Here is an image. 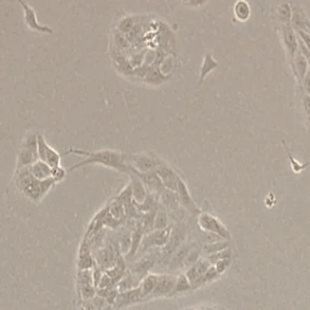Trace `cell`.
Wrapping results in <instances>:
<instances>
[{"label":"cell","instance_id":"obj_8","mask_svg":"<svg viewBox=\"0 0 310 310\" xmlns=\"http://www.w3.org/2000/svg\"><path fill=\"white\" fill-rule=\"evenodd\" d=\"M129 170H130L131 172H133L134 175H137V176L142 179V182L144 183V185L147 187L149 194H155V195L159 196L164 190L166 189L165 185H164L163 182H161L160 177L158 176V174H156L155 171L144 172L143 174V172H138L137 170L132 169L131 166H129Z\"/></svg>","mask_w":310,"mask_h":310},{"label":"cell","instance_id":"obj_23","mask_svg":"<svg viewBox=\"0 0 310 310\" xmlns=\"http://www.w3.org/2000/svg\"><path fill=\"white\" fill-rule=\"evenodd\" d=\"M38 159V155L32 153L31 150L26 149V148H21V150L17 154V163H16V171L24 169V167H29L36 163Z\"/></svg>","mask_w":310,"mask_h":310},{"label":"cell","instance_id":"obj_22","mask_svg":"<svg viewBox=\"0 0 310 310\" xmlns=\"http://www.w3.org/2000/svg\"><path fill=\"white\" fill-rule=\"evenodd\" d=\"M159 277H160V275L159 274L150 273V274H148L147 276H144L143 279H142L141 285H139V288H141L142 293H143V296L145 297V299H147V301L149 299L150 295L154 292L156 285H158Z\"/></svg>","mask_w":310,"mask_h":310},{"label":"cell","instance_id":"obj_54","mask_svg":"<svg viewBox=\"0 0 310 310\" xmlns=\"http://www.w3.org/2000/svg\"><path fill=\"white\" fill-rule=\"evenodd\" d=\"M308 123H309V125H310V117L308 118Z\"/></svg>","mask_w":310,"mask_h":310},{"label":"cell","instance_id":"obj_6","mask_svg":"<svg viewBox=\"0 0 310 310\" xmlns=\"http://www.w3.org/2000/svg\"><path fill=\"white\" fill-rule=\"evenodd\" d=\"M38 159L46 163L52 169L61 166V154L50 147L45 141L44 136L40 133L38 134Z\"/></svg>","mask_w":310,"mask_h":310},{"label":"cell","instance_id":"obj_52","mask_svg":"<svg viewBox=\"0 0 310 310\" xmlns=\"http://www.w3.org/2000/svg\"><path fill=\"white\" fill-rule=\"evenodd\" d=\"M80 310H86V309H85V308H84V307L82 306V308H80Z\"/></svg>","mask_w":310,"mask_h":310},{"label":"cell","instance_id":"obj_50","mask_svg":"<svg viewBox=\"0 0 310 310\" xmlns=\"http://www.w3.org/2000/svg\"><path fill=\"white\" fill-rule=\"evenodd\" d=\"M102 310H117V309H115V308H114V306H107V307H106V308H104V309H102Z\"/></svg>","mask_w":310,"mask_h":310},{"label":"cell","instance_id":"obj_48","mask_svg":"<svg viewBox=\"0 0 310 310\" xmlns=\"http://www.w3.org/2000/svg\"><path fill=\"white\" fill-rule=\"evenodd\" d=\"M205 1H206V0H190L189 4L193 5V6H199V5L204 4Z\"/></svg>","mask_w":310,"mask_h":310},{"label":"cell","instance_id":"obj_32","mask_svg":"<svg viewBox=\"0 0 310 310\" xmlns=\"http://www.w3.org/2000/svg\"><path fill=\"white\" fill-rule=\"evenodd\" d=\"M188 291H191V284L188 280V277L185 276V274H179L177 276L176 280V285H175L174 292L171 293V297L176 295H180V293H185Z\"/></svg>","mask_w":310,"mask_h":310},{"label":"cell","instance_id":"obj_11","mask_svg":"<svg viewBox=\"0 0 310 310\" xmlns=\"http://www.w3.org/2000/svg\"><path fill=\"white\" fill-rule=\"evenodd\" d=\"M177 277L170 274H161L159 277L158 285H156L154 292L150 295L149 299H154L159 297H171V293L174 292L175 285H176Z\"/></svg>","mask_w":310,"mask_h":310},{"label":"cell","instance_id":"obj_17","mask_svg":"<svg viewBox=\"0 0 310 310\" xmlns=\"http://www.w3.org/2000/svg\"><path fill=\"white\" fill-rule=\"evenodd\" d=\"M212 264L210 263V261L207 258H200L195 264L190 266V268L187 269L185 271V276L188 277V280L190 281V284L195 282L196 280L200 279L203 275L209 270V268L211 266Z\"/></svg>","mask_w":310,"mask_h":310},{"label":"cell","instance_id":"obj_28","mask_svg":"<svg viewBox=\"0 0 310 310\" xmlns=\"http://www.w3.org/2000/svg\"><path fill=\"white\" fill-rule=\"evenodd\" d=\"M95 217L97 218V220H99L102 223H103L104 227L117 229V228H119L121 224H123V222H121V221L115 220V218L109 214V210H108L107 206L104 207V209H102L101 211H99L98 214L95 216Z\"/></svg>","mask_w":310,"mask_h":310},{"label":"cell","instance_id":"obj_3","mask_svg":"<svg viewBox=\"0 0 310 310\" xmlns=\"http://www.w3.org/2000/svg\"><path fill=\"white\" fill-rule=\"evenodd\" d=\"M198 223L199 227L203 229L204 231H206V233L217 234V235H220L221 238L224 240L230 239V233H229L228 229L215 216L203 212V214L199 215Z\"/></svg>","mask_w":310,"mask_h":310},{"label":"cell","instance_id":"obj_49","mask_svg":"<svg viewBox=\"0 0 310 310\" xmlns=\"http://www.w3.org/2000/svg\"><path fill=\"white\" fill-rule=\"evenodd\" d=\"M304 31H307L310 34V21L308 18H306V29H304Z\"/></svg>","mask_w":310,"mask_h":310},{"label":"cell","instance_id":"obj_51","mask_svg":"<svg viewBox=\"0 0 310 310\" xmlns=\"http://www.w3.org/2000/svg\"><path fill=\"white\" fill-rule=\"evenodd\" d=\"M205 310H218V309H215V308H205ZM224 310V309H223Z\"/></svg>","mask_w":310,"mask_h":310},{"label":"cell","instance_id":"obj_43","mask_svg":"<svg viewBox=\"0 0 310 310\" xmlns=\"http://www.w3.org/2000/svg\"><path fill=\"white\" fill-rule=\"evenodd\" d=\"M230 262H231V258L218 261V262L215 264V268H216V270H217V273L221 275L224 273V271H227V269L230 266Z\"/></svg>","mask_w":310,"mask_h":310},{"label":"cell","instance_id":"obj_53","mask_svg":"<svg viewBox=\"0 0 310 310\" xmlns=\"http://www.w3.org/2000/svg\"><path fill=\"white\" fill-rule=\"evenodd\" d=\"M183 1H187V2H189V1H190V0H183Z\"/></svg>","mask_w":310,"mask_h":310},{"label":"cell","instance_id":"obj_26","mask_svg":"<svg viewBox=\"0 0 310 310\" xmlns=\"http://www.w3.org/2000/svg\"><path fill=\"white\" fill-rule=\"evenodd\" d=\"M218 67V62L212 57L211 53H206L203 61V66L200 69V78H199V85H203L204 80L206 79L207 75L210 74L212 71H215Z\"/></svg>","mask_w":310,"mask_h":310},{"label":"cell","instance_id":"obj_25","mask_svg":"<svg viewBox=\"0 0 310 310\" xmlns=\"http://www.w3.org/2000/svg\"><path fill=\"white\" fill-rule=\"evenodd\" d=\"M104 273H106L108 276L113 280L114 285L117 286V284L120 281L121 279H123L124 275L128 273V269H126V264L125 262H124L123 258L119 257V260H118V262L115 263V266H112V268L107 269Z\"/></svg>","mask_w":310,"mask_h":310},{"label":"cell","instance_id":"obj_47","mask_svg":"<svg viewBox=\"0 0 310 310\" xmlns=\"http://www.w3.org/2000/svg\"><path fill=\"white\" fill-rule=\"evenodd\" d=\"M303 108L306 114L310 117V95H304L303 97Z\"/></svg>","mask_w":310,"mask_h":310},{"label":"cell","instance_id":"obj_14","mask_svg":"<svg viewBox=\"0 0 310 310\" xmlns=\"http://www.w3.org/2000/svg\"><path fill=\"white\" fill-rule=\"evenodd\" d=\"M177 194H178L180 205H182L184 209H187L188 211L191 212V214H194V215L200 214V210H199V207L196 206L195 201H194L193 198H191L189 189H188L187 184H185V182L182 178H179V180H178Z\"/></svg>","mask_w":310,"mask_h":310},{"label":"cell","instance_id":"obj_29","mask_svg":"<svg viewBox=\"0 0 310 310\" xmlns=\"http://www.w3.org/2000/svg\"><path fill=\"white\" fill-rule=\"evenodd\" d=\"M107 207L108 210H109V214L112 215L115 220L124 222V220L126 218L125 206H124V204L121 203L120 200H118L117 198L112 199V200L107 204Z\"/></svg>","mask_w":310,"mask_h":310},{"label":"cell","instance_id":"obj_39","mask_svg":"<svg viewBox=\"0 0 310 310\" xmlns=\"http://www.w3.org/2000/svg\"><path fill=\"white\" fill-rule=\"evenodd\" d=\"M118 242H119L121 253H124V255H128V253L130 252V249H131V233H129V231L124 233L123 235H121L120 238L118 239Z\"/></svg>","mask_w":310,"mask_h":310},{"label":"cell","instance_id":"obj_44","mask_svg":"<svg viewBox=\"0 0 310 310\" xmlns=\"http://www.w3.org/2000/svg\"><path fill=\"white\" fill-rule=\"evenodd\" d=\"M66 169H63V167H56V169H52V179L55 180L56 183L61 182V180L64 179V177H66Z\"/></svg>","mask_w":310,"mask_h":310},{"label":"cell","instance_id":"obj_10","mask_svg":"<svg viewBox=\"0 0 310 310\" xmlns=\"http://www.w3.org/2000/svg\"><path fill=\"white\" fill-rule=\"evenodd\" d=\"M96 266L95 257L91 253V247L89 245L88 240L85 238L83 239L82 245H80L79 253H78V261H77V270H92L93 266Z\"/></svg>","mask_w":310,"mask_h":310},{"label":"cell","instance_id":"obj_55","mask_svg":"<svg viewBox=\"0 0 310 310\" xmlns=\"http://www.w3.org/2000/svg\"><path fill=\"white\" fill-rule=\"evenodd\" d=\"M195 310H205V308H201V309H195Z\"/></svg>","mask_w":310,"mask_h":310},{"label":"cell","instance_id":"obj_4","mask_svg":"<svg viewBox=\"0 0 310 310\" xmlns=\"http://www.w3.org/2000/svg\"><path fill=\"white\" fill-rule=\"evenodd\" d=\"M56 182L52 178L39 180L34 178L33 182L26 187L21 191L26 198H28L29 200L33 201V203H39L43 198L51 190V188L55 187Z\"/></svg>","mask_w":310,"mask_h":310},{"label":"cell","instance_id":"obj_41","mask_svg":"<svg viewBox=\"0 0 310 310\" xmlns=\"http://www.w3.org/2000/svg\"><path fill=\"white\" fill-rule=\"evenodd\" d=\"M228 258H231V251L229 249H225V250L221 251V252L214 253V255H209L207 260L210 261V263H211L212 266H215L218 261L228 260Z\"/></svg>","mask_w":310,"mask_h":310},{"label":"cell","instance_id":"obj_18","mask_svg":"<svg viewBox=\"0 0 310 310\" xmlns=\"http://www.w3.org/2000/svg\"><path fill=\"white\" fill-rule=\"evenodd\" d=\"M159 201L166 211H177L180 206L177 191H172L170 189H165L159 195Z\"/></svg>","mask_w":310,"mask_h":310},{"label":"cell","instance_id":"obj_35","mask_svg":"<svg viewBox=\"0 0 310 310\" xmlns=\"http://www.w3.org/2000/svg\"><path fill=\"white\" fill-rule=\"evenodd\" d=\"M200 256H201V249L195 245V246L190 250V252L188 253L187 257H185L184 262H183V268H185V269L190 268L193 264H195L199 260H200L201 258Z\"/></svg>","mask_w":310,"mask_h":310},{"label":"cell","instance_id":"obj_30","mask_svg":"<svg viewBox=\"0 0 310 310\" xmlns=\"http://www.w3.org/2000/svg\"><path fill=\"white\" fill-rule=\"evenodd\" d=\"M293 63H295V72L296 75L299 80H303V78L306 77L307 72L309 71V61L302 55L301 52L297 53L293 58Z\"/></svg>","mask_w":310,"mask_h":310},{"label":"cell","instance_id":"obj_5","mask_svg":"<svg viewBox=\"0 0 310 310\" xmlns=\"http://www.w3.org/2000/svg\"><path fill=\"white\" fill-rule=\"evenodd\" d=\"M172 228H166L163 230H153L150 233H148L147 235L143 236L142 240L141 247H139L138 252H147L149 249H163L164 246H166V244L169 242L170 236H171Z\"/></svg>","mask_w":310,"mask_h":310},{"label":"cell","instance_id":"obj_9","mask_svg":"<svg viewBox=\"0 0 310 310\" xmlns=\"http://www.w3.org/2000/svg\"><path fill=\"white\" fill-rule=\"evenodd\" d=\"M144 301H147V299H145L143 293H142L141 288L137 287L133 288V290L126 291V292H119L117 301L114 303V308L117 310H120L123 308H126V307L133 306V304L141 303V302Z\"/></svg>","mask_w":310,"mask_h":310},{"label":"cell","instance_id":"obj_38","mask_svg":"<svg viewBox=\"0 0 310 310\" xmlns=\"http://www.w3.org/2000/svg\"><path fill=\"white\" fill-rule=\"evenodd\" d=\"M282 145H284L285 152H286V154H287V156H288V160H290L291 166H292L293 171H295V172H301V171H303V170L306 169L307 166L310 165V163H306V164L298 163V161L295 159V156L291 154L290 149H288V148H287V145H286V143H285L284 139H282Z\"/></svg>","mask_w":310,"mask_h":310},{"label":"cell","instance_id":"obj_46","mask_svg":"<svg viewBox=\"0 0 310 310\" xmlns=\"http://www.w3.org/2000/svg\"><path fill=\"white\" fill-rule=\"evenodd\" d=\"M302 83H303V89L304 91H306V95H310V68L309 71L307 72L306 77L302 80Z\"/></svg>","mask_w":310,"mask_h":310},{"label":"cell","instance_id":"obj_33","mask_svg":"<svg viewBox=\"0 0 310 310\" xmlns=\"http://www.w3.org/2000/svg\"><path fill=\"white\" fill-rule=\"evenodd\" d=\"M276 16H277V18H279L280 22L284 23V26L285 24H291V21H292V17H293V12H292V9H291L290 4L284 2V4L280 5V6L277 7Z\"/></svg>","mask_w":310,"mask_h":310},{"label":"cell","instance_id":"obj_42","mask_svg":"<svg viewBox=\"0 0 310 310\" xmlns=\"http://www.w3.org/2000/svg\"><path fill=\"white\" fill-rule=\"evenodd\" d=\"M133 27H134V23L131 17L124 18V20L120 22V31L123 32V33H130L132 29H133Z\"/></svg>","mask_w":310,"mask_h":310},{"label":"cell","instance_id":"obj_1","mask_svg":"<svg viewBox=\"0 0 310 310\" xmlns=\"http://www.w3.org/2000/svg\"><path fill=\"white\" fill-rule=\"evenodd\" d=\"M67 154H75L80 156H85L83 161L72 165L68 169V171H73L79 167L88 166V165H102L109 167V169H114L117 171L123 172V174L129 175L130 170H129V165L126 163V154L125 153L117 152V150H98V152H85V150L75 149V148H69L68 152L64 153Z\"/></svg>","mask_w":310,"mask_h":310},{"label":"cell","instance_id":"obj_36","mask_svg":"<svg viewBox=\"0 0 310 310\" xmlns=\"http://www.w3.org/2000/svg\"><path fill=\"white\" fill-rule=\"evenodd\" d=\"M229 249V244L227 240H222V241L214 242V244H206L204 246L203 251L207 255H214V253L221 252V251Z\"/></svg>","mask_w":310,"mask_h":310},{"label":"cell","instance_id":"obj_19","mask_svg":"<svg viewBox=\"0 0 310 310\" xmlns=\"http://www.w3.org/2000/svg\"><path fill=\"white\" fill-rule=\"evenodd\" d=\"M194 246H195V244H193V242H191V244H183L182 246H179L176 252L172 255L171 260H170V263H169L170 268L171 269L182 268L185 257H187L188 253L190 252V250L193 249Z\"/></svg>","mask_w":310,"mask_h":310},{"label":"cell","instance_id":"obj_16","mask_svg":"<svg viewBox=\"0 0 310 310\" xmlns=\"http://www.w3.org/2000/svg\"><path fill=\"white\" fill-rule=\"evenodd\" d=\"M282 40H284L285 47H286L288 55L292 58H295L299 48L298 37L291 24H285L284 26V29H282Z\"/></svg>","mask_w":310,"mask_h":310},{"label":"cell","instance_id":"obj_40","mask_svg":"<svg viewBox=\"0 0 310 310\" xmlns=\"http://www.w3.org/2000/svg\"><path fill=\"white\" fill-rule=\"evenodd\" d=\"M117 199L124 204V206L128 204L133 203L134 200H133V195H132V188H131L130 183H129V184L126 185L123 190H121V193L117 196Z\"/></svg>","mask_w":310,"mask_h":310},{"label":"cell","instance_id":"obj_21","mask_svg":"<svg viewBox=\"0 0 310 310\" xmlns=\"http://www.w3.org/2000/svg\"><path fill=\"white\" fill-rule=\"evenodd\" d=\"M32 175L36 177L37 179L44 180L52 178V167H50L46 163L42 160H37L33 165L29 166Z\"/></svg>","mask_w":310,"mask_h":310},{"label":"cell","instance_id":"obj_34","mask_svg":"<svg viewBox=\"0 0 310 310\" xmlns=\"http://www.w3.org/2000/svg\"><path fill=\"white\" fill-rule=\"evenodd\" d=\"M144 79L148 84H155V85H158V84H163L164 82H166L169 79V75H164L160 72V69L153 67V68H149V72L147 73Z\"/></svg>","mask_w":310,"mask_h":310},{"label":"cell","instance_id":"obj_12","mask_svg":"<svg viewBox=\"0 0 310 310\" xmlns=\"http://www.w3.org/2000/svg\"><path fill=\"white\" fill-rule=\"evenodd\" d=\"M155 172L158 174V176L160 177L161 182L165 185L166 189L177 191V188H178V180L180 177L176 174L175 170H172L171 167L167 166L166 164H161V165L155 170Z\"/></svg>","mask_w":310,"mask_h":310},{"label":"cell","instance_id":"obj_27","mask_svg":"<svg viewBox=\"0 0 310 310\" xmlns=\"http://www.w3.org/2000/svg\"><path fill=\"white\" fill-rule=\"evenodd\" d=\"M234 15L240 22H246L251 17V7L246 0H238L234 5Z\"/></svg>","mask_w":310,"mask_h":310},{"label":"cell","instance_id":"obj_20","mask_svg":"<svg viewBox=\"0 0 310 310\" xmlns=\"http://www.w3.org/2000/svg\"><path fill=\"white\" fill-rule=\"evenodd\" d=\"M141 281H142L141 277L128 270V273L124 275L123 279L118 282L115 287H117V290L119 291V292H126V291H130L133 290V288L139 287Z\"/></svg>","mask_w":310,"mask_h":310},{"label":"cell","instance_id":"obj_37","mask_svg":"<svg viewBox=\"0 0 310 310\" xmlns=\"http://www.w3.org/2000/svg\"><path fill=\"white\" fill-rule=\"evenodd\" d=\"M22 148H26V149L31 150L32 153L38 155V134L33 133V132L27 134L23 139Z\"/></svg>","mask_w":310,"mask_h":310},{"label":"cell","instance_id":"obj_13","mask_svg":"<svg viewBox=\"0 0 310 310\" xmlns=\"http://www.w3.org/2000/svg\"><path fill=\"white\" fill-rule=\"evenodd\" d=\"M159 257H160V253H152V255L144 256L141 261H138V262H136L131 266V273L136 274L137 276L143 279L144 276H147L149 274L153 266L158 262Z\"/></svg>","mask_w":310,"mask_h":310},{"label":"cell","instance_id":"obj_31","mask_svg":"<svg viewBox=\"0 0 310 310\" xmlns=\"http://www.w3.org/2000/svg\"><path fill=\"white\" fill-rule=\"evenodd\" d=\"M169 228V215L167 211L160 205L158 212H156L154 218V224H153V230H163V229Z\"/></svg>","mask_w":310,"mask_h":310},{"label":"cell","instance_id":"obj_24","mask_svg":"<svg viewBox=\"0 0 310 310\" xmlns=\"http://www.w3.org/2000/svg\"><path fill=\"white\" fill-rule=\"evenodd\" d=\"M143 229H142L141 223L136 225V228L133 229V231L131 233V249L130 252L128 253V258H133L136 256V253L139 251L141 247L142 240H143Z\"/></svg>","mask_w":310,"mask_h":310},{"label":"cell","instance_id":"obj_7","mask_svg":"<svg viewBox=\"0 0 310 310\" xmlns=\"http://www.w3.org/2000/svg\"><path fill=\"white\" fill-rule=\"evenodd\" d=\"M18 4L21 5L23 10V17H24V22H26L27 26L32 29V31L39 32V33H44V34H52L53 29L50 28L47 26H43V24L39 23L37 17V13L34 11L33 7L31 5L27 4L24 0H17Z\"/></svg>","mask_w":310,"mask_h":310},{"label":"cell","instance_id":"obj_2","mask_svg":"<svg viewBox=\"0 0 310 310\" xmlns=\"http://www.w3.org/2000/svg\"><path fill=\"white\" fill-rule=\"evenodd\" d=\"M126 163L132 169L137 170L138 172H143V174L144 172L155 171L161 164H164L155 156L145 154V153H142V154H126Z\"/></svg>","mask_w":310,"mask_h":310},{"label":"cell","instance_id":"obj_45","mask_svg":"<svg viewBox=\"0 0 310 310\" xmlns=\"http://www.w3.org/2000/svg\"><path fill=\"white\" fill-rule=\"evenodd\" d=\"M114 42L115 44L121 48H126L130 46V43H129V40L126 39L125 36H123V33H118L117 36L114 37Z\"/></svg>","mask_w":310,"mask_h":310},{"label":"cell","instance_id":"obj_15","mask_svg":"<svg viewBox=\"0 0 310 310\" xmlns=\"http://www.w3.org/2000/svg\"><path fill=\"white\" fill-rule=\"evenodd\" d=\"M129 177H130V184L132 188V195H133V200L136 204H142L144 203L145 199L149 195V191H148L147 187L144 185V183L142 182V179L139 178L137 175H134L133 172H129Z\"/></svg>","mask_w":310,"mask_h":310}]
</instances>
